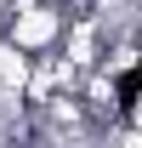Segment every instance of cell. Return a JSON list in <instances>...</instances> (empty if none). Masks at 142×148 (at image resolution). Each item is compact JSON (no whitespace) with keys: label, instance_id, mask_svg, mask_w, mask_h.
I'll return each instance as SVG.
<instances>
[{"label":"cell","instance_id":"7a4b0ae2","mask_svg":"<svg viewBox=\"0 0 142 148\" xmlns=\"http://www.w3.org/2000/svg\"><path fill=\"white\" fill-rule=\"evenodd\" d=\"M57 51L68 57L80 74H91V69H102V51H108V40H102V29H97V17H68V29H63V46Z\"/></svg>","mask_w":142,"mask_h":148},{"label":"cell","instance_id":"6da1fadb","mask_svg":"<svg viewBox=\"0 0 142 148\" xmlns=\"http://www.w3.org/2000/svg\"><path fill=\"white\" fill-rule=\"evenodd\" d=\"M63 29H68V6L63 0H40V6H29V12H17L6 23V40L29 57H46V51L63 46Z\"/></svg>","mask_w":142,"mask_h":148}]
</instances>
